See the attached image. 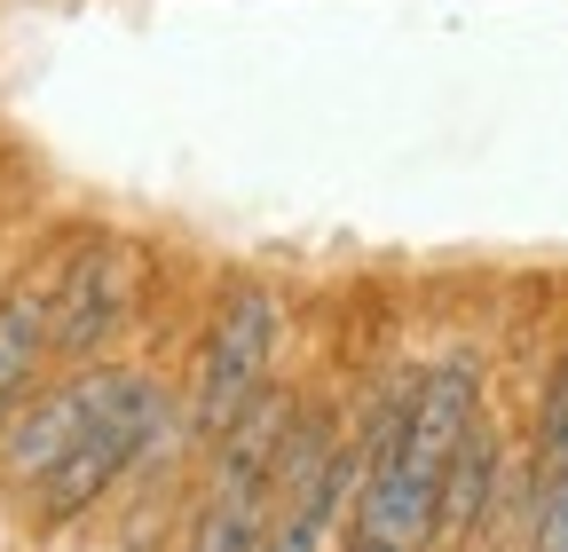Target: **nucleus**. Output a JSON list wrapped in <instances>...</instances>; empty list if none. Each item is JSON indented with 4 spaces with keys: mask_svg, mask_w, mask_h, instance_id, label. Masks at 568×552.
Wrapping results in <instances>:
<instances>
[{
    "mask_svg": "<svg viewBox=\"0 0 568 552\" xmlns=\"http://www.w3.org/2000/svg\"><path fill=\"white\" fill-rule=\"evenodd\" d=\"M284 435H293V395H276V387H261L237 419L213 435V473H205V490H197L190 552H261Z\"/></svg>",
    "mask_w": 568,
    "mask_h": 552,
    "instance_id": "obj_1",
    "label": "nucleus"
},
{
    "mask_svg": "<svg viewBox=\"0 0 568 552\" xmlns=\"http://www.w3.org/2000/svg\"><path fill=\"white\" fill-rule=\"evenodd\" d=\"M276 339H284V300L261 285V276H230V293L213 300L205 339H197V379H190V402H182L190 435H222L237 410L268 387Z\"/></svg>",
    "mask_w": 568,
    "mask_h": 552,
    "instance_id": "obj_2",
    "label": "nucleus"
},
{
    "mask_svg": "<svg viewBox=\"0 0 568 552\" xmlns=\"http://www.w3.org/2000/svg\"><path fill=\"white\" fill-rule=\"evenodd\" d=\"M159 435H166V395H159L151 379H134V387L103 410V419L48 466V481H40V521H48V529L80 521L126 466H142V450H151Z\"/></svg>",
    "mask_w": 568,
    "mask_h": 552,
    "instance_id": "obj_3",
    "label": "nucleus"
},
{
    "mask_svg": "<svg viewBox=\"0 0 568 552\" xmlns=\"http://www.w3.org/2000/svg\"><path fill=\"white\" fill-rule=\"evenodd\" d=\"M142 300V253L88 237L80 253L55 260V300H48V356H95L119 339V324Z\"/></svg>",
    "mask_w": 568,
    "mask_h": 552,
    "instance_id": "obj_4",
    "label": "nucleus"
},
{
    "mask_svg": "<svg viewBox=\"0 0 568 552\" xmlns=\"http://www.w3.org/2000/svg\"><path fill=\"white\" fill-rule=\"evenodd\" d=\"M126 387H134V371H80V379H63L55 395L24 402L17 419L0 427V481H9V490H40L48 466L80 442Z\"/></svg>",
    "mask_w": 568,
    "mask_h": 552,
    "instance_id": "obj_5",
    "label": "nucleus"
},
{
    "mask_svg": "<svg viewBox=\"0 0 568 552\" xmlns=\"http://www.w3.org/2000/svg\"><path fill=\"white\" fill-rule=\"evenodd\" d=\"M347 490H355V458H347V450L316 458L308 473H284L276 498H268V536H261V552H324V536H332Z\"/></svg>",
    "mask_w": 568,
    "mask_h": 552,
    "instance_id": "obj_6",
    "label": "nucleus"
},
{
    "mask_svg": "<svg viewBox=\"0 0 568 552\" xmlns=\"http://www.w3.org/2000/svg\"><path fill=\"white\" fill-rule=\"evenodd\" d=\"M48 300H55V268L24 276V285L0 300V427L24 410L32 371H40V356H48Z\"/></svg>",
    "mask_w": 568,
    "mask_h": 552,
    "instance_id": "obj_7",
    "label": "nucleus"
},
{
    "mask_svg": "<svg viewBox=\"0 0 568 552\" xmlns=\"http://www.w3.org/2000/svg\"><path fill=\"white\" fill-rule=\"evenodd\" d=\"M497 490H506V450H497V435L474 419L466 427V442L450 450V466H443V505H435V536H450V544H466L481 521H489V505H497Z\"/></svg>",
    "mask_w": 568,
    "mask_h": 552,
    "instance_id": "obj_8",
    "label": "nucleus"
},
{
    "mask_svg": "<svg viewBox=\"0 0 568 552\" xmlns=\"http://www.w3.org/2000/svg\"><path fill=\"white\" fill-rule=\"evenodd\" d=\"M568 481V364H552L545 395H537V450H529V505L552 498Z\"/></svg>",
    "mask_w": 568,
    "mask_h": 552,
    "instance_id": "obj_9",
    "label": "nucleus"
},
{
    "mask_svg": "<svg viewBox=\"0 0 568 552\" xmlns=\"http://www.w3.org/2000/svg\"><path fill=\"white\" fill-rule=\"evenodd\" d=\"M355 552H410V544H379V536H355Z\"/></svg>",
    "mask_w": 568,
    "mask_h": 552,
    "instance_id": "obj_10",
    "label": "nucleus"
}]
</instances>
